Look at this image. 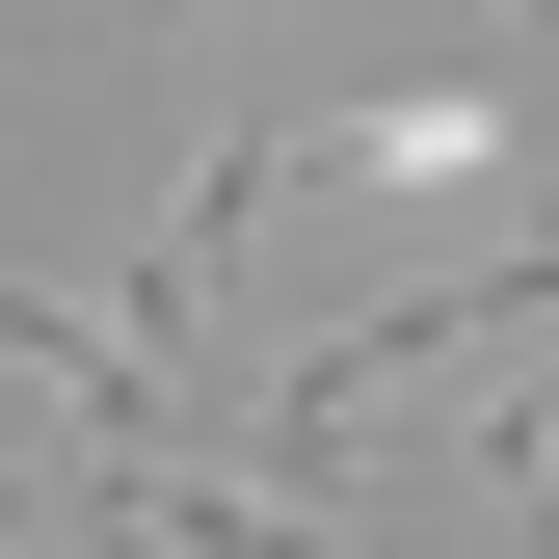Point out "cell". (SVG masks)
<instances>
[{"label":"cell","instance_id":"7a4b0ae2","mask_svg":"<svg viewBox=\"0 0 559 559\" xmlns=\"http://www.w3.org/2000/svg\"><path fill=\"white\" fill-rule=\"evenodd\" d=\"M507 27H559V0H507Z\"/></svg>","mask_w":559,"mask_h":559},{"label":"cell","instance_id":"6da1fadb","mask_svg":"<svg viewBox=\"0 0 559 559\" xmlns=\"http://www.w3.org/2000/svg\"><path fill=\"white\" fill-rule=\"evenodd\" d=\"M479 479H507V507H533V533H559V373H533V400H507V427H479Z\"/></svg>","mask_w":559,"mask_h":559}]
</instances>
